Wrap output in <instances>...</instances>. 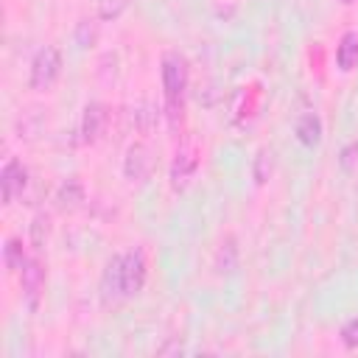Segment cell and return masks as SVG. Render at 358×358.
<instances>
[{"label": "cell", "instance_id": "cell-3", "mask_svg": "<svg viewBox=\"0 0 358 358\" xmlns=\"http://www.w3.org/2000/svg\"><path fill=\"white\" fill-rule=\"evenodd\" d=\"M145 274H148V263L145 255L140 249H131L126 255H120V285H123V299H131L143 291L145 285Z\"/></svg>", "mask_w": 358, "mask_h": 358}, {"label": "cell", "instance_id": "cell-11", "mask_svg": "<svg viewBox=\"0 0 358 358\" xmlns=\"http://www.w3.org/2000/svg\"><path fill=\"white\" fill-rule=\"evenodd\" d=\"M84 199H87V193H84V185H81L78 179H67V182L59 187V193H56L59 207L67 210V213L78 210V207L84 204Z\"/></svg>", "mask_w": 358, "mask_h": 358}, {"label": "cell", "instance_id": "cell-21", "mask_svg": "<svg viewBox=\"0 0 358 358\" xmlns=\"http://www.w3.org/2000/svg\"><path fill=\"white\" fill-rule=\"evenodd\" d=\"M344 3H352V0H344Z\"/></svg>", "mask_w": 358, "mask_h": 358}, {"label": "cell", "instance_id": "cell-13", "mask_svg": "<svg viewBox=\"0 0 358 358\" xmlns=\"http://www.w3.org/2000/svg\"><path fill=\"white\" fill-rule=\"evenodd\" d=\"M215 268H218L221 274H232V271L238 268V246H235V238H232V235H227V238L221 241V246H218V252H215Z\"/></svg>", "mask_w": 358, "mask_h": 358}, {"label": "cell", "instance_id": "cell-1", "mask_svg": "<svg viewBox=\"0 0 358 358\" xmlns=\"http://www.w3.org/2000/svg\"><path fill=\"white\" fill-rule=\"evenodd\" d=\"M187 59L179 50L162 53V90H165V115L171 129L176 131L185 117V90H187Z\"/></svg>", "mask_w": 358, "mask_h": 358}, {"label": "cell", "instance_id": "cell-7", "mask_svg": "<svg viewBox=\"0 0 358 358\" xmlns=\"http://www.w3.org/2000/svg\"><path fill=\"white\" fill-rule=\"evenodd\" d=\"M196 168H199V157L190 151V148H179L173 162H171V187L179 193L190 185V179L196 176Z\"/></svg>", "mask_w": 358, "mask_h": 358}, {"label": "cell", "instance_id": "cell-17", "mask_svg": "<svg viewBox=\"0 0 358 358\" xmlns=\"http://www.w3.org/2000/svg\"><path fill=\"white\" fill-rule=\"evenodd\" d=\"M338 336H341V341H344V347H347V350H358V319L344 322Z\"/></svg>", "mask_w": 358, "mask_h": 358}, {"label": "cell", "instance_id": "cell-15", "mask_svg": "<svg viewBox=\"0 0 358 358\" xmlns=\"http://www.w3.org/2000/svg\"><path fill=\"white\" fill-rule=\"evenodd\" d=\"M129 0H98V17L101 20H117L126 11Z\"/></svg>", "mask_w": 358, "mask_h": 358}, {"label": "cell", "instance_id": "cell-5", "mask_svg": "<svg viewBox=\"0 0 358 358\" xmlns=\"http://www.w3.org/2000/svg\"><path fill=\"white\" fill-rule=\"evenodd\" d=\"M20 285H22V294L28 299V305L34 308L39 294H42V285H45V266L39 257H28L20 268Z\"/></svg>", "mask_w": 358, "mask_h": 358}, {"label": "cell", "instance_id": "cell-19", "mask_svg": "<svg viewBox=\"0 0 358 358\" xmlns=\"http://www.w3.org/2000/svg\"><path fill=\"white\" fill-rule=\"evenodd\" d=\"M31 238H34V243H36V249H39V246H42V238H48V215H36V218H34Z\"/></svg>", "mask_w": 358, "mask_h": 358}, {"label": "cell", "instance_id": "cell-4", "mask_svg": "<svg viewBox=\"0 0 358 358\" xmlns=\"http://www.w3.org/2000/svg\"><path fill=\"white\" fill-rule=\"evenodd\" d=\"M151 168H154V157L148 151V145L143 143H131L126 148V159H123V173L129 182H145L151 176Z\"/></svg>", "mask_w": 358, "mask_h": 358}, {"label": "cell", "instance_id": "cell-12", "mask_svg": "<svg viewBox=\"0 0 358 358\" xmlns=\"http://www.w3.org/2000/svg\"><path fill=\"white\" fill-rule=\"evenodd\" d=\"M296 140L308 148H313L319 140H322V120L313 115V112H305L299 120H296Z\"/></svg>", "mask_w": 358, "mask_h": 358}, {"label": "cell", "instance_id": "cell-16", "mask_svg": "<svg viewBox=\"0 0 358 358\" xmlns=\"http://www.w3.org/2000/svg\"><path fill=\"white\" fill-rule=\"evenodd\" d=\"M271 173V151L268 148H260L257 151V159H255V182L263 185Z\"/></svg>", "mask_w": 358, "mask_h": 358}, {"label": "cell", "instance_id": "cell-20", "mask_svg": "<svg viewBox=\"0 0 358 358\" xmlns=\"http://www.w3.org/2000/svg\"><path fill=\"white\" fill-rule=\"evenodd\" d=\"M355 154H358V143H350V145L341 151V165H344V168H352Z\"/></svg>", "mask_w": 358, "mask_h": 358}, {"label": "cell", "instance_id": "cell-10", "mask_svg": "<svg viewBox=\"0 0 358 358\" xmlns=\"http://www.w3.org/2000/svg\"><path fill=\"white\" fill-rule=\"evenodd\" d=\"M336 64H338V70H344V73H350V70L358 64V34H355V31H347V34L338 39Z\"/></svg>", "mask_w": 358, "mask_h": 358}, {"label": "cell", "instance_id": "cell-2", "mask_svg": "<svg viewBox=\"0 0 358 358\" xmlns=\"http://www.w3.org/2000/svg\"><path fill=\"white\" fill-rule=\"evenodd\" d=\"M59 73H62V53H59V48L48 45V48H42V50L34 56L28 84H31V90L45 92V90H50V87L56 84Z\"/></svg>", "mask_w": 358, "mask_h": 358}, {"label": "cell", "instance_id": "cell-14", "mask_svg": "<svg viewBox=\"0 0 358 358\" xmlns=\"http://www.w3.org/2000/svg\"><path fill=\"white\" fill-rule=\"evenodd\" d=\"M3 260H6V268H8V271H20L22 263L28 260L25 252H22V243H20L17 238H8V241H6V246H3Z\"/></svg>", "mask_w": 358, "mask_h": 358}, {"label": "cell", "instance_id": "cell-6", "mask_svg": "<svg viewBox=\"0 0 358 358\" xmlns=\"http://www.w3.org/2000/svg\"><path fill=\"white\" fill-rule=\"evenodd\" d=\"M28 185V171L20 159H8L3 165V173H0V187H3V201L11 204Z\"/></svg>", "mask_w": 358, "mask_h": 358}, {"label": "cell", "instance_id": "cell-9", "mask_svg": "<svg viewBox=\"0 0 358 358\" xmlns=\"http://www.w3.org/2000/svg\"><path fill=\"white\" fill-rule=\"evenodd\" d=\"M101 296L103 302H120L123 299V285H120V255H115L101 277Z\"/></svg>", "mask_w": 358, "mask_h": 358}, {"label": "cell", "instance_id": "cell-18", "mask_svg": "<svg viewBox=\"0 0 358 358\" xmlns=\"http://www.w3.org/2000/svg\"><path fill=\"white\" fill-rule=\"evenodd\" d=\"M76 42H78L81 48H87V45L95 42V25H90V20H81V22H78V28H76Z\"/></svg>", "mask_w": 358, "mask_h": 358}, {"label": "cell", "instance_id": "cell-8", "mask_svg": "<svg viewBox=\"0 0 358 358\" xmlns=\"http://www.w3.org/2000/svg\"><path fill=\"white\" fill-rule=\"evenodd\" d=\"M106 106L103 103H98V101H92V103H87L84 106V115H81V140L84 143H95V140H101V134H103V126H106Z\"/></svg>", "mask_w": 358, "mask_h": 358}]
</instances>
